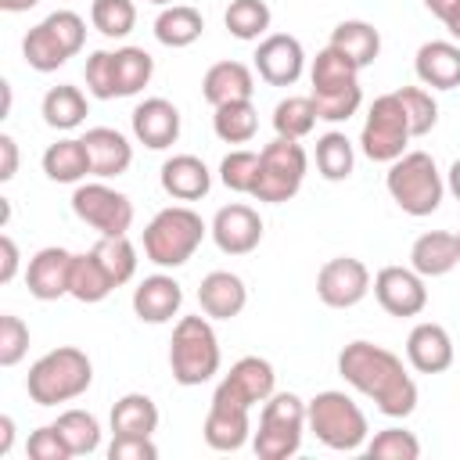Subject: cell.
<instances>
[{
  "mask_svg": "<svg viewBox=\"0 0 460 460\" xmlns=\"http://www.w3.org/2000/svg\"><path fill=\"white\" fill-rule=\"evenodd\" d=\"M338 374L359 395L374 399L385 417H410L417 410V381L406 374L402 359L374 341H349L338 352Z\"/></svg>",
  "mask_w": 460,
  "mask_h": 460,
  "instance_id": "obj_1",
  "label": "cell"
},
{
  "mask_svg": "<svg viewBox=\"0 0 460 460\" xmlns=\"http://www.w3.org/2000/svg\"><path fill=\"white\" fill-rule=\"evenodd\" d=\"M93 381V363L75 345H58L29 367L25 392L36 406H58L79 399Z\"/></svg>",
  "mask_w": 460,
  "mask_h": 460,
  "instance_id": "obj_2",
  "label": "cell"
},
{
  "mask_svg": "<svg viewBox=\"0 0 460 460\" xmlns=\"http://www.w3.org/2000/svg\"><path fill=\"white\" fill-rule=\"evenodd\" d=\"M309 83H313V104L316 115L327 122H345L356 115L359 101H363V86H359V65L349 61L341 50H334L331 43L313 58L309 68Z\"/></svg>",
  "mask_w": 460,
  "mask_h": 460,
  "instance_id": "obj_3",
  "label": "cell"
},
{
  "mask_svg": "<svg viewBox=\"0 0 460 460\" xmlns=\"http://www.w3.org/2000/svg\"><path fill=\"white\" fill-rule=\"evenodd\" d=\"M385 187H388L392 201L406 216H417V219L431 216L446 194V180H442V172L428 151H406L395 162H388Z\"/></svg>",
  "mask_w": 460,
  "mask_h": 460,
  "instance_id": "obj_4",
  "label": "cell"
},
{
  "mask_svg": "<svg viewBox=\"0 0 460 460\" xmlns=\"http://www.w3.org/2000/svg\"><path fill=\"white\" fill-rule=\"evenodd\" d=\"M205 234H208V226L201 223V216L194 208L169 205V208L155 212V219L144 226V255L162 270H176L198 252Z\"/></svg>",
  "mask_w": 460,
  "mask_h": 460,
  "instance_id": "obj_5",
  "label": "cell"
},
{
  "mask_svg": "<svg viewBox=\"0 0 460 460\" xmlns=\"http://www.w3.org/2000/svg\"><path fill=\"white\" fill-rule=\"evenodd\" d=\"M219 338L205 316H180L169 341V367L172 377L183 388L205 385L212 374H219Z\"/></svg>",
  "mask_w": 460,
  "mask_h": 460,
  "instance_id": "obj_6",
  "label": "cell"
},
{
  "mask_svg": "<svg viewBox=\"0 0 460 460\" xmlns=\"http://www.w3.org/2000/svg\"><path fill=\"white\" fill-rule=\"evenodd\" d=\"M305 424L327 449H338V453H352L367 446V435H370L363 410L345 392H334V388L305 402Z\"/></svg>",
  "mask_w": 460,
  "mask_h": 460,
  "instance_id": "obj_7",
  "label": "cell"
},
{
  "mask_svg": "<svg viewBox=\"0 0 460 460\" xmlns=\"http://www.w3.org/2000/svg\"><path fill=\"white\" fill-rule=\"evenodd\" d=\"M305 428V402L295 392H273L262 402L252 449L259 453V460H288L302 449Z\"/></svg>",
  "mask_w": 460,
  "mask_h": 460,
  "instance_id": "obj_8",
  "label": "cell"
},
{
  "mask_svg": "<svg viewBox=\"0 0 460 460\" xmlns=\"http://www.w3.org/2000/svg\"><path fill=\"white\" fill-rule=\"evenodd\" d=\"M86 43V22L75 11H54L40 25H32L22 40L25 65L36 72H58L68 58H75Z\"/></svg>",
  "mask_w": 460,
  "mask_h": 460,
  "instance_id": "obj_9",
  "label": "cell"
},
{
  "mask_svg": "<svg viewBox=\"0 0 460 460\" xmlns=\"http://www.w3.org/2000/svg\"><path fill=\"white\" fill-rule=\"evenodd\" d=\"M305 169H309L305 147H302L298 140L277 137L273 144H266V147L259 151V176H255L252 198H255V201H266V205L291 201V198L302 190Z\"/></svg>",
  "mask_w": 460,
  "mask_h": 460,
  "instance_id": "obj_10",
  "label": "cell"
},
{
  "mask_svg": "<svg viewBox=\"0 0 460 460\" xmlns=\"http://www.w3.org/2000/svg\"><path fill=\"white\" fill-rule=\"evenodd\" d=\"M410 119L399 104L395 93H381L374 97L370 111H367V122H363V133H359V147L370 162H395L399 155H406V144H410Z\"/></svg>",
  "mask_w": 460,
  "mask_h": 460,
  "instance_id": "obj_11",
  "label": "cell"
},
{
  "mask_svg": "<svg viewBox=\"0 0 460 460\" xmlns=\"http://www.w3.org/2000/svg\"><path fill=\"white\" fill-rule=\"evenodd\" d=\"M72 212L97 234H126L133 226V201L108 183H79L72 194Z\"/></svg>",
  "mask_w": 460,
  "mask_h": 460,
  "instance_id": "obj_12",
  "label": "cell"
},
{
  "mask_svg": "<svg viewBox=\"0 0 460 460\" xmlns=\"http://www.w3.org/2000/svg\"><path fill=\"white\" fill-rule=\"evenodd\" d=\"M367 291H370V270L352 255L327 259L316 273V295L331 309H352L367 298Z\"/></svg>",
  "mask_w": 460,
  "mask_h": 460,
  "instance_id": "obj_13",
  "label": "cell"
},
{
  "mask_svg": "<svg viewBox=\"0 0 460 460\" xmlns=\"http://www.w3.org/2000/svg\"><path fill=\"white\" fill-rule=\"evenodd\" d=\"M277 392V374L270 367V359L262 356H244L230 367V374L216 385V399L237 402V406H259Z\"/></svg>",
  "mask_w": 460,
  "mask_h": 460,
  "instance_id": "obj_14",
  "label": "cell"
},
{
  "mask_svg": "<svg viewBox=\"0 0 460 460\" xmlns=\"http://www.w3.org/2000/svg\"><path fill=\"white\" fill-rule=\"evenodd\" d=\"M374 298L388 316H417L428 305V288L413 266H385L374 277Z\"/></svg>",
  "mask_w": 460,
  "mask_h": 460,
  "instance_id": "obj_15",
  "label": "cell"
},
{
  "mask_svg": "<svg viewBox=\"0 0 460 460\" xmlns=\"http://www.w3.org/2000/svg\"><path fill=\"white\" fill-rule=\"evenodd\" d=\"M255 72L270 86H291L305 72V50L288 32H270L255 47Z\"/></svg>",
  "mask_w": 460,
  "mask_h": 460,
  "instance_id": "obj_16",
  "label": "cell"
},
{
  "mask_svg": "<svg viewBox=\"0 0 460 460\" xmlns=\"http://www.w3.org/2000/svg\"><path fill=\"white\" fill-rule=\"evenodd\" d=\"M208 234H212V241H216L219 252H226V255H248L262 241V219H259V212L252 205L234 201V205H223L216 212Z\"/></svg>",
  "mask_w": 460,
  "mask_h": 460,
  "instance_id": "obj_17",
  "label": "cell"
},
{
  "mask_svg": "<svg viewBox=\"0 0 460 460\" xmlns=\"http://www.w3.org/2000/svg\"><path fill=\"white\" fill-rule=\"evenodd\" d=\"M201 435H205L208 449H216V453H234V449H241V446L248 442V435H252V410L212 395V406H208V413H205Z\"/></svg>",
  "mask_w": 460,
  "mask_h": 460,
  "instance_id": "obj_18",
  "label": "cell"
},
{
  "mask_svg": "<svg viewBox=\"0 0 460 460\" xmlns=\"http://www.w3.org/2000/svg\"><path fill=\"white\" fill-rule=\"evenodd\" d=\"M72 252L50 244V248H40L32 259H29V270H25V284H29V295L40 298V302H54L61 295H68V280H72Z\"/></svg>",
  "mask_w": 460,
  "mask_h": 460,
  "instance_id": "obj_19",
  "label": "cell"
},
{
  "mask_svg": "<svg viewBox=\"0 0 460 460\" xmlns=\"http://www.w3.org/2000/svg\"><path fill=\"white\" fill-rule=\"evenodd\" d=\"M133 137L151 147V151H162V147H172L176 137H180V108L165 97H147L133 108Z\"/></svg>",
  "mask_w": 460,
  "mask_h": 460,
  "instance_id": "obj_20",
  "label": "cell"
},
{
  "mask_svg": "<svg viewBox=\"0 0 460 460\" xmlns=\"http://www.w3.org/2000/svg\"><path fill=\"white\" fill-rule=\"evenodd\" d=\"M406 359L417 374H442L453 367V338L442 323H417L406 338Z\"/></svg>",
  "mask_w": 460,
  "mask_h": 460,
  "instance_id": "obj_21",
  "label": "cell"
},
{
  "mask_svg": "<svg viewBox=\"0 0 460 460\" xmlns=\"http://www.w3.org/2000/svg\"><path fill=\"white\" fill-rule=\"evenodd\" d=\"M180 305H183V288L169 273L144 277L133 288V313L144 323H165V320H172L180 313Z\"/></svg>",
  "mask_w": 460,
  "mask_h": 460,
  "instance_id": "obj_22",
  "label": "cell"
},
{
  "mask_svg": "<svg viewBox=\"0 0 460 460\" xmlns=\"http://www.w3.org/2000/svg\"><path fill=\"white\" fill-rule=\"evenodd\" d=\"M198 305L212 320H234L248 305V288L230 270H212L198 288Z\"/></svg>",
  "mask_w": 460,
  "mask_h": 460,
  "instance_id": "obj_23",
  "label": "cell"
},
{
  "mask_svg": "<svg viewBox=\"0 0 460 460\" xmlns=\"http://www.w3.org/2000/svg\"><path fill=\"white\" fill-rule=\"evenodd\" d=\"M83 144L90 151V169L93 176L108 180V176H122L129 165H133V144L111 129V126H93L83 133Z\"/></svg>",
  "mask_w": 460,
  "mask_h": 460,
  "instance_id": "obj_24",
  "label": "cell"
},
{
  "mask_svg": "<svg viewBox=\"0 0 460 460\" xmlns=\"http://www.w3.org/2000/svg\"><path fill=\"white\" fill-rule=\"evenodd\" d=\"M158 180H162V190L169 198H176V201H198L212 187V172H208V165L198 155H172V158H165Z\"/></svg>",
  "mask_w": 460,
  "mask_h": 460,
  "instance_id": "obj_25",
  "label": "cell"
},
{
  "mask_svg": "<svg viewBox=\"0 0 460 460\" xmlns=\"http://www.w3.org/2000/svg\"><path fill=\"white\" fill-rule=\"evenodd\" d=\"M417 79L431 90H456L460 86V43L431 40L413 58Z\"/></svg>",
  "mask_w": 460,
  "mask_h": 460,
  "instance_id": "obj_26",
  "label": "cell"
},
{
  "mask_svg": "<svg viewBox=\"0 0 460 460\" xmlns=\"http://www.w3.org/2000/svg\"><path fill=\"white\" fill-rule=\"evenodd\" d=\"M252 93H255V75L244 61H216L201 79V97L212 108L230 101H252Z\"/></svg>",
  "mask_w": 460,
  "mask_h": 460,
  "instance_id": "obj_27",
  "label": "cell"
},
{
  "mask_svg": "<svg viewBox=\"0 0 460 460\" xmlns=\"http://www.w3.org/2000/svg\"><path fill=\"white\" fill-rule=\"evenodd\" d=\"M456 262H460V244H456V234H449V230H428L410 248V266L424 280L428 277H446Z\"/></svg>",
  "mask_w": 460,
  "mask_h": 460,
  "instance_id": "obj_28",
  "label": "cell"
},
{
  "mask_svg": "<svg viewBox=\"0 0 460 460\" xmlns=\"http://www.w3.org/2000/svg\"><path fill=\"white\" fill-rule=\"evenodd\" d=\"M43 172L54 183H79L83 176H93L90 169V151L83 137H65L43 151Z\"/></svg>",
  "mask_w": 460,
  "mask_h": 460,
  "instance_id": "obj_29",
  "label": "cell"
},
{
  "mask_svg": "<svg viewBox=\"0 0 460 460\" xmlns=\"http://www.w3.org/2000/svg\"><path fill=\"white\" fill-rule=\"evenodd\" d=\"M331 47L341 50L349 61H356L359 68L374 65L377 54H381V32L370 25V22H359V18H349V22H338L334 32H331Z\"/></svg>",
  "mask_w": 460,
  "mask_h": 460,
  "instance_id": "obj_30",
  "label": "cell"
},
{
  "mask_svg": "<svg viewBox=\"0 0 460 460\" xmlns=\"http://www.w3.org/2000/svg\"><path fill=\"white\" fill-rule=\"evenodd\" d=\"M115 288H119V284L111 280V273L101 266V259H97L93 252H83V255H75V259H72V280H68V295H72L75 302H86V305L104 302V298H108Z\"/></svg>",
  "mask_w": 460,
  "mask_h": 460,
  "instance_id": "obj_31",
  "label": "cell"
},
{
  "mask_svg": "<svg viewBox=\"0 0 460 460\" xmlns=\"http://www.w3.org/2000/svg\"><path fill=\"white\" fill-rule=\"evenodd\" d=\"M201 32H205V18H201V11L187 7V4H169V7L155 18V40H158L162 47H172V50L190 47Z\"/></svg>",
  "mask_w": 460,
  "mask_h": 460,
  "instance_id": "obj_32",
  "label": "cell"
},
{
  "mask_svg": "<svg viewBox=\"0 0 460 460\" xmlns=\"http://www.w3.org/2000/svg\"><path fill=\"white\" fill-rule=\"evenodd\" d=\"M40 115H43V122H47L50 129L68 133V129L83 126V119H86V97H83V90H79V86H72V83L50 86V90L43 93Z\"/></svg>",
  "mask_w": 460,
  "mask_h": 460,
  "instance_id": "obj_33",
  "label": "cell"
},
{
  "mask_svg": "<svg viewBox=\"0 0 460 460\" xmlns=\"http://www.w3.org/2000/svg\"><path fill=\"white\" fill-rule=\"evenodd\" d=\"M111 68H115V97H133L151 83L155 58L144 47H119L111 50Z\"/></svg>",
  "mask_w": 460,
  "mask_h": 460,
  "instance_id": "obj_34",
  "label": "cell"
},
{
  "mask_svg": "<svg viewBox=\"0 0 460 460\" xmlns=\"http://www.w3.org/2000/svg\"><path fill=\"white\" fill-rule=\"evenodd\" d=\"M111 431L115 435H155L158 431V406L144 392H129L111 406Z\"/></svg>",
  "mask_w": 460,
  "mask_h": 460,
  "instance_id": "obj_35",
  "label": "cell"
},
{
  "mask_svg": "<svg viewBox=\"0 0 460 460\" xmlns=\"http://www.w3.org/2000/svg\"><path fill=\"white\" fill-rule=\"evenodd\" d=\"M212 129L223 144H248L259 129V111L252 101H230V104H219L216 115H212Z\"/></svg>",
  "mask_w": 460,
  "mask_h": 460,
  "instance_id": "obj_36",
  "label": "cell"
},
{
  "mask_svg": "<svg viewBox=\"0 0 460 460\" xmlns=\"http://www.w3.org/2000/svg\"><path fill=\"white\" fill-rule=\"evenodd\" d=\"M352 165H356V151H352V140L345 133H323L316 140V169L323 180L338 183V180H349L352 176Z\"/></svg>",
  "mask_w": 460,
  "mask_h": 460,
  "instance_id": "obj_37",
  "label": "cell"
},
{
  "mask_svg": "<svg viewBox=\"0 0 460 460\" xmlns=\"http://www.w3.org/2000/svg\"><path fill=\"white\" fill-rule=\"evenodd\" d=\"M54 428H58L61 438L68 442L72 456H90V453H97V446H101V424H97V417L86 413V410H65V413H58Z\"/></svg>",
  "mask_w": 460,
  "mask_h": 460,
  "instance_id": "obj_38",
  "label": "cell"
},
{
  "mask_svg": "<svg viewBox=\"0 0 460 460\" xmlns=\"http://www.w3.org/2000/svg\"><path fill=\"white\" fill-rule=\"evenodd\" d=\"M90 252L101 259V266L111 273L115 284L133 280V273H137V248L129 244L126 234H101Z\"/></svg>",
  "mask_w": 460,
  "mask_h": 460,
  "instance_id": "obj_39",
  "label": "cell"
},
{
  "mask_svg": "<svg viewBox=\"0 0 460 460\" xmlns=\"http://www.w3.org/2000/svg\"><path fill=\"white\" fill-rule=\"evenodd\" d=\"M316 104L313 97H284L277 108H273V129L277 137H288V140H302L313 133L316 126Z\"/></svg>",
  "mask_w": 460,
  "mask_h": 460,
  "instance_id": "obj_40",
  "label": "cell"
},
{
  "mask_svg": "<svg viewBox=\"0 0 460 460\" xmlns=\"http://www.w3.org/2000/svg\"><path fill=\"white\" fill-rule=\"evenodd\" d=\"M223 22H226L230 36H237V40H259V36H266L273 14H270L266 0H230Z\"/></svg>",
  "mask_w": 460,
  "mask_h": 460,
  "instance_id": "obj_41",
  "label": "cell"
},
{
  "mask_svg": "<svg viewBox=\"0 0 460 460\" xmlns=\"http://www.w3.org/2000/svg\"><path fill=\"white\" fill-rule=\"evenodd\" d=\"M90 22L101 36L122 40L137 25V7H133V0H93L90 4Z\"/></svg>",
  "mask_w": 460,
  "mask_h": 460,
  "instance_id": "obj_42",
  "label": "cell"
},
{
  "mask_svg": "<svg viewBox=\"0 0 460 460\" xmlns=\"http://www.w3.org/2000/svg\"><path fill=\"white\" fill-rule=\"evenodd\" d=\"M395 97H399V104H402V111L410 119V133L413 137H424V133L435 129L438 104H435L431 90H424V86H402V90H395Z\"/></svg>",
  "mask_w": 460,
  "mask_h": 460,
  "instance_id": "obj_43",
  "label": "cell"
},
{
  "mask_svg": "<svg viewBox=\"0 0 460 460\" xmlns=\"http://www.w3.org/2000/svg\"><path fill=\"white\" fill-rule=\"evenodd\" d=\"M363 449H367L370 460H417L420 456V442L406 428H385Z\"/></svg>",
  "mask_w": 460,
  "mask_h": 460,
  "instance_id": "obj_44",
  "label": "cell"
},
{
  "mask_svg": "<svg viewBox=\"0 0 460 460\" xmlns=\"http://www.w3.org/2000/svg\"><path fill=\"white\" fill-rule=\"evenodd\" d=\"M255 176H259V155H255V151L237 147V151H230V155L219 162V180H223V187L237 190V194H252Z\"/></svg>",
  "mask_w": 460,
  "mask_h": 460,
  "instance_id": "obj_45",
  "label": "cell"
},
{
  "mask_svg": "<svg viewBox=\"0 0 460 460\" xmlns=\"http://www.w3.org/2000/svg\"><path fill=\"white\" fill-rule=\"evenodd\" d=\"M25 352H29V327L22 323V316L4 313L0 316V367L22 363Z\"/></svg>",
  "mask_w": 460,
  "mask_h": 460,
  "instance_id": "obj_46",
  "label": "cell"
},
{
  "mask_svg": "<svg viewBox=\"0 0 460 460\" xmlns=\"http://www.w3.org/2000/svg\"><path fill=\"white\" fill-rule=\"evenodd\" d=\"M86 90L97 101L115 97V68H111V50H93L86 58Z\"/></svg>",
  "mask_w": 460,
  "mask_h": 460,
  "instance_id": "obj_47",
  "label": "cell"
},
{
  "mask_svg": "<svg viewBox=\"0 0 460 460\" xmlns=\"http://www.w3.org/2000/svg\"><path fill=\"white\" fill-rule=\"evenodd\" d=\"M25 449H29V456H32V460H68V456H72L68 442L61 438V431H58L54 424L36 428V431L29 435Z\"/></svg>",
  "mask_w": 460,
  "mask_h": 460,
  "instance_id": "obj_48",
  "label": "cell"
},
{
  "mask_svg": "<svg viewBox=\"0 0 460 460\" xmlns=\"http://www.w3.org/2000/svg\"><path fill=\"white\" fill-rule=\"evenodd\" d=\"M158 446L151 435H115L108 446V460H155Z\"/></svg>",
  "mask_w": 460,
  "mask_h": 460,
  "instance_id": "obj_49",
  "label": "cell"
},
{
  "mask_svg": "<svg viewBox=\"0 0 460 460\" xmlns=\"http://www.w3.org/2000/svg\"><path fill=\"white\" fill-rule=\"evenodd\" d=\"M14 172H18V144H14V137L0 133V180L7 183V180H14Z\"/></svg>",
  "mask_w": 460,
  "mask_h": 460,
  "instance_id": "obj_50",
  "label": "cell"
},
{
  "mask_svg": "<svg viewBox=\"0 0 460 460\" xmlns=\"http://www.w3.org/2000/svg\"><path fill=\"white\" fill-rule=\"evenodd\" d=\"M0 255H4V262H0V284H11L14 273H18V244H14L11 234L0 237Z\"/></svg>",
  "mask_w": 460,
  "mask_h": 460,
  "instance_id": "obj_51",
  "label": "cell"
},
{
  "mask_svg": "<svg viewBox=\"0 0 460 460\" xmlns=\"http://www.w3.org/2000/svg\"><path fill=\"white\" fill-rule=\"evenodd\" d=\"M11 442H14V420L4 413V417H0V456L11 453Z\"/></svg>",
  "mask_w": 460,
  "mask_h": 460,
  "instance_id": "obj_52",
  "label": "cell"
},
{
  "mask_svg": "<svg viewBox=\"0 0 460 460\" xmlns=\"http://www.w3.org/2000/svg\"><path fill=\"white\" fill-rule=\"evenodd\" d=\"M456 4H460V0H424V7H428L438 22H446V18L456 11Z\"/></svg>",
  "mask_w": 460,
  "mask_h": 460,
  "instance_id": "obj_53",
  "label": "cell"
},
{
  "mask_svg": "<svg viewBox=\"0 0 460 460\" xmlns=\"http://www.w3.org/2000/svg\"><path fill=\"white\" fill-rule=\"evenodd\" d=\"M446 187H449V190H453V198L460 201V158L449 165V172H446Z\"/></svg>",
  "mask_w": 460,
  "mask_h": 460,
  "instance_id": "obj_54",
  "label": "cell"
},
{
  "mask_svg": "<svg viewBox=\"0 0 460 460\" xmlns=\"http://www.w3.org/2000/svg\"><path fill=\"white\" fill-rule=\"evenodd\" d=\"M40 0H0V7L7 11V14H22V11H29V7H36Z\"/></svg>",
  "mask_w": 460,
  "mask_h": 460,
  "instance_id": "obj_55",
  "label": "cell"
},
{
  "mask_svg": "<svg viewBox=\"0 0 460 460\" xmlns=\"http://www.w3.org/2000/svg\"><path fill=\"white\" fill-rule=\"evenodd\" d=\"M442 25L449 29V36H453V40H460V4H456V11H453V14H449Z\"/></svg>",
  "mask_w": 460,
  "mask_h": 460,
  "instance_id": "obj_56",
  "label": "cell"
},
{
  "mask_svg": "<svg viewBox=\"0 0 460 460\" xmlns=\"http://www.w3.org/2000/svg\"><path fill=\"white\" fill-rule=\"evenodd\" d=\"M151 4H158V7H169V4H172V0H151Z\"/></svg>",
  "mask_w": 460,
  "mask_h": 460,
  "instance_id": "obj_57",
  "label": "cell"
},
{
  "mask_svg": "<svg viewBox=\"0 0 460 460\" xmlns=\"http://www.w3.org/2000/svg\"><path fill=\"white\" fill-rule=\"evenodd\" d=\"M456 244H460V230H456Z\"/></svg>",
  "mask_w": 460,
  "mask_h": 460,
  "instance_id": "obj_58",
  "label": "cell"
}]
</instances>
